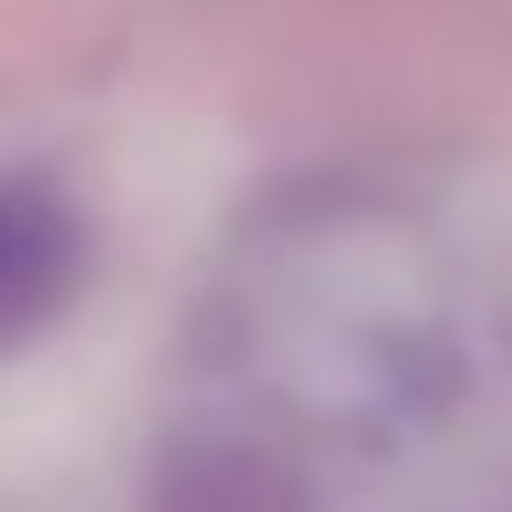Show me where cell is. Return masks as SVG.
<instances>
[{"mask_svg":"<svg viewBox=\"0 0 512 512\" xmlns=\"http://www.w3.org/2000/svg\"><path fill=\"white\" fill-rule=\"evenodd\" d=\"M143 512H313V484L285 446L266 437H171L162 465H152V494Z\"/></svg>","mask_w":512,"mask_h":512,"instance_id":"1","label":"cell"},{"mask_svg":"<svg viewBox=\"0 0 512 512\" xmlns=\"http://www.w3.org/2000/svg\"><path fill=\"white\" fill-rule=\"evenodd\" d=\"M57 294H67V219L0 190V342L29 332Z\"/></svg>","mask_w":512,"mask_h":512,"instance_id":"2","label":"cell"}]
</instances>
